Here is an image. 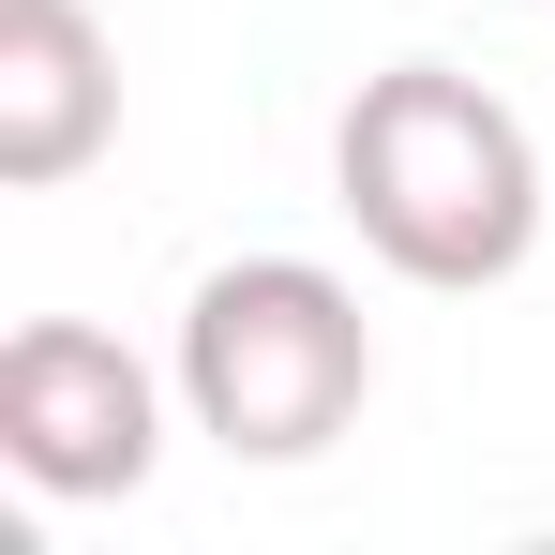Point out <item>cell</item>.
I'll return each mask as SVG.
<instances>
[{
  "instance_id": "obj_4",
  "label": "cell",
  "mask_w": 555,
  "mask_h": 555,
  "mask_svg": "<svg viewBox=\"0 0 555 555\" xmlns=\"http://www.w3.org/2000/svg\"><path fill=\"white\" fill-rule=\"evenodd\" d=\"M120 135V46L91 0H0V181L61 195Z\"/></svg>"
},
{
  "instance_id": "obj_2",
  "label": "cell",
  "mask_w": 555,
  "mask_h": 555,
  "mask_svg": "<svg viewBox=\"0 0 555 555\" xmlns=\"http://www.w3.org/2000/svg\"><path fill=\"white\" fill-rule=\"evenodd\" d=\"M181 421L225 465H315L375 405V315L315 256H225L181 300Z\"/></svg>"
},
{
  "instance_id": "obj_1",
  "label": "cell",
  "mask_w": 555,
  "mask_h": 555,
  "mask_svg": "<svg viewBox=\"0 0 555 555\" xmlns=\"http://www.w3.org/2000/svg\"><path fill=\"white\" fill-rule=\"evenodd\" d=\"M331 195H346L375 271L436 285V300H480V285H511L541 256V135L465 61L361 76L346 120H331Z\"/></svg>"
},
{
  "instance_id": "obj_3",
  "label": "cell",
  "mask_w": 555,
  "mask_h": 555,
  "mask_svg": "<svg viewBox=\"0 0 555 555\" xmlns=\"http://www.w3.org/2000/svg\"><path fill=\"white\" fill-rule=\"evenodd\" d=\"M181 390V375H166ZM166 390L151 361L91 331V315H30L15 346H0V465L30 480V495H61V511H105V495H135L151 465H166Z\"/></svg>"
}]
</instances>
